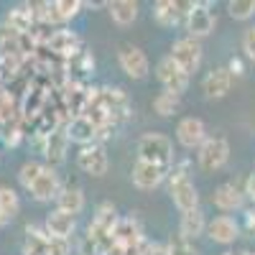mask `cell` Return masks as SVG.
I'll return each mask as SVG.
<instances>
[{
    "mask_svg": "<svg viewBox=\"0 0 255 255\" xmlns=\"http://www.w3.org/2000/svg\"><path fill=\"white\" fill-rule=\"evenodd\" d=\"M77 166L82 168L84 174H90V176H105V174H108V168H110V158H108L105 145L92 143V145L79 148V153H77Z\"/></svg>",
    "mask_w": 255,
    "mask_h": 255,
    "instance_id": "8",
    "label": "cell"
},
{
    "mask_svg": "<svg viewBox=\"0 0 255 255\" xmlns=\"http://www.w3.org/2000/svg\"><path fill=\"white\" fill-rule=\"evenodd\" d=\"M138 161L153 163L163 171H171L174 166V145L163 133H145L138 140Z\"/></svg>",
    "mask_w": 255,
    "mask_h": 255,
    "instance_id": "2",
    "label": "cell"
},
{
    "mask_svg": "<svg viewBox=\"0 0 255 255\" xmlns=\"http://www.w3.org/2000/svg\"><path fill=\"white\" fill-rule=\"evenodd\" d=\"M197 161H199V168L207 174H215L230 161V143L225 135H212L202 143L199 153H197Z\"/></svg>",
    "mask_w": 255,
    "mask_h": 255,
    "instance_id": "3",
    "label": "cell"
},
{
    "mask_svg": "<svg viewBox=\"0 0 255 255\" xmlns=\"http://www.w3.org/2000/svg\"><path fill=\"white\" fill-rule=\"evenodd\" d=\"M166 176H168V171H163V168H158L153 163H145V161H135L133 171H130V181L140 191H151V189L161 186Z\"/></svg>",
    "mask_w": 255,
    "mask_h": 255,
    "instance_id": "14",
    "label": "cell"
},
{
    "mask_svg": "<svg viewBox=\"0 0 255 255\" xmlns=\"http://www.w3.org/2000/svg\"><path fill=\"white\" fill-rule=\"evenodd\" d=\"M232 87V74L227 67H215L202 82V90H204V97L207 100H220L230 92Z\"/></svg>",
    "mask_w": 255,
    "mask_h": 255,
    "instance_id": "20",
    "label": "cell"
},
{
    "mask_svg": "<svg viewBox=\"0 0 255 255\" xmlns=\"http://www.w3.org/2000/svg\"><path fill=\"white\" fill-rule=\"evenodd\" d=\"M171 56L179 67L191 77L199 67H202V56H204V49H202V41H197V38H191V36H186V38H179V41H174V46H171Z\"/></svg>",
    "mask_w": 255,
    "mask_h": 255,
    "instance_id": "4",
    "label": "cell"
},
{
    "mask_svg": "<svg viewBox=\"0 0 255 255\" xmlns=\"http://www.w3.org/2000/svg\"><path fill=\"white\" fill-rule=\"evenodd\" d=\"M176 140L186 148V151H199L202 143L207 140V128L199 118H181L176 125Z\"/></svg>",
    "mask_w": 255,
    "mask_h": 255,
    "instance_id": "12",
    "label": "cell"
},
{
    "mask_svg": "<svg viewBox=\"0 0 255 255\" xmlns=\"http://www.w3.org/2000/svg\"><path fill=\"white\" fill-rule=\"evenodd\" d=\"M41 168H44V163H38V161H26L23 166L18 168V181H20V186H23L26 191L31 189V184L41 174Z\"/></svg>",
    "mask_w": 255,
    "mask_h": 255,
    "instance_id": "33",
    "label": "cell"
},
{
    "mask_svg": "<svg viewBox=\"0 0 255 255\" xmlns=\"http://www.w3.org/2000/svg\"><path fill=\"white\" fill-rule=\"evenodd\" d=\"M153 110L161 115V118H174L179 110H181V97L171 95V92H158L153 97Z\"/></svg>",
    "mask_w": 255,
    "mask_h": 255,
    "instance_id": "30",
    "label": "cell"
},
{
    "mask_svg": "<svg viewBox=\"0 0 255 255\" xmlns=\"http://www.w3.org/2000/svg\"><path fill=\"white\" fill-rule=\"evenodd\" d=\"M186 168H189V161H184L179 166L174 163L171 171H168V194H171L174 204L181 209V215L199 207V191H197L194 181L189 179Z\"/></svg>",
    "mask_w": 255,
    "mask_h": 255,
    "instance_id": "1",
    "label": "cell"
},
{
    "mask_svg": "<svg viewBox=\"0 0 255 255\" xmlns=\"http://www.w3.org/2000/svg\"><path fill=\"white\" fill-rule=\"evenodd\" d=\"M168 250H171V255H199L197 248L181 235H174L171 240H168Z\"/></svg>",
    "mask_w": 255,
    "mask_h": 255,
    "instance_id": "36",
    "label": "cell"
},
{
    "mask_svg": "<svg viewBox=\"0 0 255 255\" xmlns=\"http://www.w3.org/2000/svg\"><path fill=\"white\" fill-rule=\"evenodd\" d=\"M46 49H49L54 56L72 59L74 54H79V36H77L74 31H69V28H56L54 33H49Z\"/></svg>",
    "mask_w": 255,
    "mask_h": 255,
    "instance_id": "16",
    "label": "cell"
},
{
    "mask_svg": "<svg viewBox=\"0 0 255 255\" xmlns=\"http://www.w3.org/2000/svg\"><path fill=\"white\" fill-rule=\"evenodd\" d=\"M243 51L250 61H255V26H250L243 36Z\"/></svg>",
    "mask_w": 255,
    "mask_h": 255,
    "instance_id": "38",
    "label": "cell"
},
{
    "mask_svg": "<svg viewBox=\"0 0 255 255\" xmlns=\"http://www.w3.org/2000/svg\"><path fill=\"white\" fill-rule=\"evenodd\" d=\"M5 26L20 36H28L36 31V15H33V8L31 3H23V5H15L8 10L5 15Z\"/></svg>",
    "mask_w": 255,
    "mask_h": 255,
    "instance_id": "21",
    "label": "cell"
},
{
    "mask_svg": "<svg viewBox=\"0 0 255 255\" xmlns=\"http://www.w3.org/2000/svg\"><path fill=\"white\" fill-rule=\"evenodd\" d=\"M227 10L235 20H248L255 15V0H232L227 3Z\"/></svg>",
    "mask_w": 255,
    "mask_h": 255,
    "instance_id": "35",
    "label": "cell"
},
{
    "mask_svg": "<svg viewBox=\"0 0 255 255\" xmlns=\"http://www.w3.org/2000/svg\"><path fill=\"white\" fill-rule=\"evenodd\" d=\"M118 220H120V217H118L115 204L102 202V204L97 207V212H95V217H92L90 227H87V240H90V243H97V240H102V238L113 235V230H115Z\"/></svg>",
    "mask_w": 255,
    "mask_h": 255,
    "instance_id": "9",
    "label": "cell"
},
{
    "mask_svg": "<svg viewBox=\"0 0 255 255\" xmlns=\"http://www.w3.org/2000/svg\"><path fill=\"white\" fill-rule=\"evenodd\" d=\"M100 102H102V108L108 110V115H110L115 128H118V123L130 118V100H128L125 90H120V87H102L100 90Z\"/></svg>",
    "mask_w": 255,
    "mask_h": 255,
    "instance_id": "10",
    "label": "cell"
},
{
    "mask_svg": "<svg viewBox=\"0 0 255 255\" xmlns=\"http://www.w3.org/2000/svg\"><path fill=\"white\" fill-rule=\"evenodd\" d=\"M82 8L84 3H79V0H54V13L59 18V23H67L74 15H79Z\"/></svg>",
    "mask_w": 255,
    "mask_h": 255,
    "instance_id": "31",
    "label": "cell"
},
{
    "mask_svg": "<svg viewBox=\"0 0 255 255\" xmlns=\"http://www.w3.org/2000/svg\"><path fill=\"white\" fill-rule=\"evenodd\" d=\"M56 209L67 212V215H79V212L84 209V191L82 186L77 184H64L59 189V197H56Z\"/></svg>",
    "mask_w": 255,
    "mask_h": 255,
    "instance_id": "23",
    "label": "cell"
},
{
    "mask_svg": "<svg viewBox=\"0 0 255 255\" xmlns=\"http://www.w3.org/2000/svg\"><path fill=\"white\" fill-rule=\"evenodd\" d=\"M23 61H26V59H20V56H0V79H3V84L10 82V79L20 72Z\"/></svg>",
    "mask_w": 255,
    "mask_h": 255,
    "instance_id": "34",
    "label": "cell"
},
{
    "mask_svg": "<svg viewBox=\"0 0 255 255\" xmlns=\"http://www.w3.org/2000/svg\"><path fill=\"white\" fill-rule=\"evenodd\" d=\"M143 255H171L168 243H143Z\"/></svg>",
    "mask_w": 255,
    "mask_h": 255,
    "instance_id": "39",
    "label": "cell"
},
{
    "mask_svg": "<svg viewBox=\"0 0 255 255\" xmlns=\"http://www.w3.org/2000/svg\"><path fill=\"white\" fill-rule=\"evenodd\" d=\"M67 135H69V143H77L82 148L92 145V143H97V125L87 115L69 118L67 120Z\"/></svg>",
    "mask_w": 255,
    "mask_h": 255,
    "instance_id": "18",
    "label": "cell"
},
{
    "mask_svg": "<svg viewBox=\"0 0 255 255\" xmlns=\"http://www.w3.org/2000/svg\"><path fill=\"white\" fill-rule=\"evenodd\" d=\"M59 189H61V184H59V174H56V168H54V166H49V163H44L41 174H38V176H36V181L31 184L28 194H31L36 202H51V199L56 202Z\"/></svg>",
    "mask_w": 255,
    "mask_h": 255,
    "instance_id": "11",
    "label": "cell"
},
{
    "mask_svg": "<svg viewBox=\"0 0 255 255\" xmlns=\"http://www.w3.org/2000/svg\"><path fill=\"white\" fill-rule=\"evenodd\" d=\"M227 69H230V74H232V77H240V74H245V67H243V61H240V59H232Z\"/></svg>",
    "mask_w": 255,
    "mask_h": 255,
    "instance_id": "40",
    "label": "cell"
},
{
    "mask_svg": "<svg viewBox=\"0 0 255 255\" xmlns=\"http://www.w3.org/2000/svg\"><path fill=\"white\" fill-rule=\"evenodd\" d=\"M194 8V3H179V0H158L153 5V18L158 20L161 26L166 28H174L176 23L186 20L189 10Z\"/></svg>",
    "mask_w": 255,
    "mask_h": 255,
    "instance_id": "13",
    "label": "cell"
},
{
    "mask_svg": "<svg viewBox=\"0 0 255 255\" xmlns=\"http://www.w3.org/2000/svg\"><path fill=\"white\" fill-rule=\"evenodd\" d=\"M113 238L118 248H138L143 245V227L135 217H120L115 230H113Z\"/></svg>",
    "mask_w": 255,
    "mask_h": 255,
    "instance_id": "17",
    "label": "cell"
},
{
    "mask_svg": "<svg viewBox=\"0 0 255 255\" xmlns=\"http://www.w3.org/2000/svg\"><path fill=\"white\" fill-rule=\"evenodd\" d=\"M110 18L115 20L118 26H130L138 20V3L135 0H115V3H108Z\"/></svg>",
    "mask_w": 255,
    "mask_h": 255,
    "instance_id": "26",
    "label": "cell"
},
{
    "mask_svg": "<svg viewBox=\"0 0 255 255\" xmlns=\"http://www.w3.org/2000/svg\"><path fill=\"white\" fill-rule=\"evenodd\" d=\"M156 77L158 82L163 84V92H171L176 97H181L189 87V74L179 67V64L171 59V56H163L156 67Z\"/></svg>",
    "mask_w": 255,
    "mask_h": 255,
    "instance_id": "5",
    "label": "cell"
},
{
    "mask_svg": "<svg viewBox=\"0 0 255 255\" xmlns=\"http://www.w3.org/2000/svg\"><path fill=\"white\" fill-rule=\"evenodd\" d=\"M0 56H20L23 59V36L10 31L5 23L0 26Z\"/></svg>",
    "mask_w": 255,
    "mask_h": 255,
    "instance_id": "29",
    "label": "cell"
},
{
    "mask_svg": "<svg viewBox=\"0 0 255 255\" xmlns=\"http://www.w3.org/2000/svg\"><path fill=\"white\" fill-rule=\"evenodd\" d=\"M207 235L215 243H220V245H232L240 238V225L230 215H220L212 222H207Z\"/></svg>",
    "mask_w": 255,
    "mask_h": 255,
    "instance_id": "19",
    "label": "cell"
},
{
    "mask_svg": "<svg viewBox=\"0 0 255 255\" xmlns=\"http://www.w3.org/2000/svg\"><path fill=\"white\" fill-rule=\"evenodd\" d=\"M20 120V115H15V97L10 95V92H0V125H13V123H18Z\"/></svg>",
    "mask_w": 255,
    "mask_h": 255,
    "instance_id": "32",
    "label": "cell"
},
{
    "mask_svg": "<svg viewBox=\"0 0 255 255\" xmlns=\"http://www.w3.org/2000/svg\"><path fill=\"white\" fill-rule=\"evenodd\" d=\"M248 194H250V199L255 202V174L248 179Z\"/></svg>",
    "mask_w": 255,
    "mask_h": 255,
    "instance_id": "41",
    "label": "cell"
},
{
    "mask_svg": "<svg viewBox=\"0 0 255 255\" xmlns=\"http://www.w3.org/2000/svg\"><path fill=\"white\" fill-rule=\"evenodd\" d=\"M46 255H72L69 240H59V238H49V250Z\"/></svg>",
    "mask_w": 255,
    "mask_h": 255,
    "instance_id": "37",
    "label": "cell"
},
{
    "mask_svg": "<svg viewBox=\"0 0 255 255\" xmlns=\"http://www.w3.org/2000/svg\"><path fill=\"white\" fill-rule=\"evenodd\" d=\"M77 222L72 215H67V212H61V209H54L46 215L44 220V230H46V235L49 238H59V240H69L72 238V232H74Z\"/></svg>",
    "mask_w": 255,
    "mask_h": 255,
    "instance_id": "22",
    "label": "cell"
},
{
    "mask_svg": "<svg viewBox=\"0 0 255 255\" xmlns=\"http://www.w3.org/2000/svg\"><path fill=\"white\" fill-rule=\"evenodd\" d=\"M118 61H120V69L130 79H145L148 72H151V61H148L145 51L140 46H133V44H123L120 46Z\"/></svg>",
    "mask_w": 255,
    "mask_h": 255,
    "instance_id": "6",
    "label": "cell"
},
{
    "mask_svg": "<svg viewBox=\"0 0 255 255\" xmlns=\"http://www.w3.org/2000/svg\"><path fill=\"white\" fill-rule=\"evenodd\" d=\"M212 5L209 3H194V8L189 10V15H186V20H184V26H186V31H189V36L191 38H204V36H209L212 31H215V26H217V15L209 10Z\"/></svg>",
    "mask_w": 255,
    "mask_h": 255,
    "instance_id": "7",
    "label": "cell"
},
{
    "mask_svg": "<svg viewBox=\"0 0 255 255\" xmlns=\"http://www.w3.org/2000/svg\"><path fill=\"white\" fill-rule=\"evenodd\" d=\"M212 204L222 212H235L243 207V191L238 184H220L212 194Z\"/></svg>",
    "mask_w": 255,
    "mask_h": 255,
    "instance_id": "24",
    "label": "cell"
},
{
    "mask_svg": "<svg viewBox=\"0 0 255 255\" xmlns=\"http://www.w3.org/2000/svg\"><path fill=\"white\" fill-rule=\"evenodd\" d=\"M67 148H69V135H67V123H64L56 130H51L44 140V156L49 166H59L67 161Z\"/></svg>",
    "mask_w": 255,
    "mask_h": 255,
    "instance_id": "15",
    "label": "cell"
},
{
    "mask_svg": "<svg viewBox=\"0 0 255 255\" xmlns=\"http://www.w3.org/2000/svg\"><path fill=\"white\" fill-rule=\"evenodd\" d=\"M20 212V199L13 186H0V225H8L10 220L18 217Z\"/></svg>",
    "mask_w": 255,
    "mask_h": 255,
    "instance_id": "27",
    "label": "cell"
},
{
    "mask_svg": "<svg viewBox=\"0 0 255 255\" xmlns=\"http://www.w3.org/2000/svg\"><path fill=\"white\" fill-rule=\"evenodd\" d=\"M204 232H207V217H204V212L199 207L184 212V215H181V225H179V235L191 243V240H197L199 235H204Z\"/></svg>",
    "mask_w": 255,
    "mask_h": 255,
    "instance_id": "25",
    "label": "cell"
},
{
    "mask_svg": "<svg viewBox=\"0 0 255 255\" xmlns=\"http://www.w3.org/2000/svg\"><path fill=\"white\" fill-rule=\"evenodd\" d=\"M49 250V235L44 227H26V243H23V255H46Z\"/></svg>",
    "mask_w": 255,
    "mask_h": 255,
    "instance_id": "28",
    "label": "cell"
}]
</instances>
